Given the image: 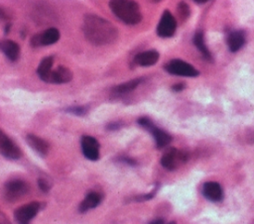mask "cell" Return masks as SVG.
Wrapping results in <instances>:
<instances>
[{"instance_id":"6da1fadb","label":"cell","mask_w":254,"mask_h":224,"mask_svg":"<svg viewBox=\"0 0 254 224\" xmlns=\"http://www.w3.org/2000/svg\"><path fill=\"white\" fill-rule=\"evenodd\" d=\"M82 32L85 39L95 46L110 45L118 38L117 28L108 20L95 14L84 16Z\"/></svg>"},{"instance_id":"7a4b0ae2","label":"cell","mask_w":254,"mask_h":224,"mask_svg":"<svg viewBox=\"0 0 254 224\" xmlns=\"http://www.w3.org/2000/svg\"><path fill=\"white\" fill-rule=\"evenodd\" d=\"M109 8L126 25H136L142 20L140 6L134 0H110Z\"/></svg>"},{"instance_id":"3957f363","label":"cell","mask_w":254,"mask_h":224,"mask_svg":"<svg viewBox=\"0 0 254 224\" xmlns=\"http://www.w3.org/2000/svg\"><path fill=\"white\" fill-rule=\"evenodd\" d=\"M29 184L22 179H11L4 185L3 195L9 202H15L29 191Z\"/></svg>"},{"instance_id":"277c9868","label":"cell","mask_w":254,"mask_h":224,"mask_svg":"<svg viewBox=\"0 0 254 224\" xmlns=\"http://www.w3.org/2000/svg\"><path fill=\"white\" fill-rule=\"evenodd\" d=\"M165 69L175 75L180 76H189V77H194L198 75V71L190 63H188L185 60L182 59H172L170 60L166 65Z\"/></svg>"},{"instance_id":"5b68a950","label":"cell","mask_w":254,"mask_h":224,"mask_svg":"<svg viewBox=\"0 0 254 224\" xmlns=\"http://www.w3.org/2000/svg\"><path fill=\"white\" fill-rule=\"evenodd\" d=\"M40 209L41 204L37 201L24 204L15 210V220L18 224H30L31 220L38 214Z\"/></svg>"},{"instance_id":"8992f818","label":"cell","mask_w":254,"mask_h":224,"mask_svg":"<svg viewBox=\"0 0 254 224\" xmlns=\"http://www.w3.org/2000/svg\"><path fill=\"white\" fill-rule=\"evenodd\" d=\"M0 153L9 160H18L22 157V151L16 143L2 130H0Z\"/></svg>"},{"instance_id":"52a82bcc","label":"cell","mask_w":254,"mask_h":224,"mask_svg":"<svg viewBox=\"0 0 254 224\" xmlns=\"http://www.w3.org/2000/svg\"><path fill=\"white\" fill-rule=\"evenodd\" d=\"M187 161V154L183 151H180L175 148L169 149L161 159V165L169 169L173 170L179 168L181 165L186 163Z\"/></svg>"},{"instance_id":"ba28073f","label":"cell","mask_w":254,"mask_h":224,"mask_svg":"<svg viewBox=\"0 0 254 224\" xmlns=\"http://www.w3.org/2000/svg\"><path fill=\"white\" fill-rule=\"evenodd\" d=\"M177 29V22L169 10H165L157 26V34L161 38H170L174 36Z\"/></svg>"},{"instance_id":"9c48e42d","label":"cell","mask_w":254,"mask_h":224,"mask_svg":"<svg viewBox=\"0 0 254 224\" xmlns=\"http://www.w3.org/2000/svg\"><path fill=\"white\" fill-rule=\"evenodd\" d=\"M60 32L57 28H49L46 31L36 34L31 39V45L35 48L50 46L60 40Z\"/></svg>"},{"instance_id":"30bf717a","label":"cell","mask_w":254,"mask_h":224,"mask_svg":"<svg viewBox=\"0 0 254 224\" xmlns=\"http://www.w3.org/2000/svg\"><path fill=\"white\" fill-rule=\"evenodd\" d=\"M81 151L83 156L90 161H97L99 159V143L92 136H82L80 140Z\"/></svg>"},{"instance_id":"8fae6325","label":"cell","mask_w":254,"mask_h":224,"mask_svg":"<svg viewBox=\"0 0 254 224\" xmlns=\"http://www.w3.org/2000/svg\"><path fill=\"white\" fill-rule=\"evenodd\" d=\"M71 79H72L71 70L64 65H60L56 69L52 70L47 83L63 84V83L69 82Z\"/></svg>"},{"instance_id":"7c38bea8","label":"cell","mask_w":254,"mask_h":224,"mask_svg":"<svg viewBox=\"0 0 254 224\" xmlns=\"http://www.w3.org/2000/svg\"><path fill=\"white\" fill-rule=\"evenodd\" d=\"M26 142L38 155L42 157L47 156L50 149V145L46 140L34 134H28L26 136Z\"/></svg>"},{"instance_id":"4fadbf2b","label":"cell","mask_w":254,"mask_h":224,"mask_svg":"<svg viewBox=\"0 0 254 224\" xmlns=\"http://www.w3.org/2000/svg\"><path fill=\"white\" fill-rule=\"evenodd\" d=\"M202 194L211 201H220L223 198L222 188L220 184L215 181L205 182L202 187Z\"/></svg>"},{"instance_id":"5bb4252c","label":"cell","mask_w":254,"mask_h":224,"mask_svg":"<svg viewBox=\"0 0 254 224\" xmlns=\"http://www.w3.org/2000/svg\"><path fill=\"white\" fill-rule=\"evenodd\" d=\"M159 56V53L155 50L141 52L135 56L134 63L140 66H151L158 61Z\"/></svg>"},{"instance_id":"9a60e30c","label":"cell","mask_w":254,"mask_h":224,"mask_svg":"<svg viewBox=\"0 0 254 224\" xmlns=\"http://www.w3.org/2000/svg\"><path fill=\"white\" fill-rule=\"evenodd\" d=\"M0 51L11 61H16L20 56L19 45L12 40L0 41Z\"/></svg>"},{"instance_id":"2e32d148","label":"cell","mask_w":254,"mask_h":224,"mask_svg":"<svg viewBox=\"0 0 254 224\" xmlns=\"http://www.w3.org/2000/svg\"><path fill=\"white\" fill-rule=\"evenodd\" d=\"M143 81L142 77H137L131 80H128L126 82H123L121 84H118L112 88V94L115 97L126 95L130 92H132L135 88H137Z\"/></svg>"},{"instance_id":"e0dca14e","label":"cell","mask_w":254,"mask_h":224,"mask_svg":"<svg viewBox=\"0 0 254 224\" xmlns=\"http://www.w3.org/2000/svg\"><path fill=\"white\" fill-rule=\"evenodd\" d=\"M101 200H102V196L100 193L91 191V192L87 193L85 198L80 202V204L78 206V210H79V212L84 213V212L98 206L100 204Z\"/></svg>"},{"instance_id":"ac0fdd59","label":"cell","mask_w":254,"mask_h":224,"mask_svg":"<svg viewBox=\"0 0 254 224\" xmlns=\"http://www.w3.org/2000/svg\"><path fill=\"white\" fill-rule=\"evenodd\" d=\"M148 131L151 132V134L153 135L155 142H156V146L159 149L168 146L172 141V137L167 132L156 127L155 125H153Z\"/></svg>"},{"instance_id":"d6986e66","label":"cell","mask_w":254,"mask_h":224,"mask_svg":"<svg viewBox=\"0 0 254 224\" xmlns=\"http://www.w3.org/2000/svg\"><path fill=\"white\" fill-rule=\"evenodd\" d=\"M53 65H54V57L53 56H46L41 60L40 64L37 68V73L43 81L48 82L49 76L53 70Z\"/></svg>"},{"instance_id":"ffe728a7","label":"cell","mask_w":254,"mask_h":224,"mask_svg":"<svg viewBox=\"0 0 254 224\" xmlns=\"http://www.w3.org/2000/svg\"><path fill=\"white\" fill-rule=\"evenodd\" d=\"M245 43V37L244 34L240 31H235L229 34L227 38V45L230 50V52H237L239 51Z\"/></svg>"},{"instance_id":"44dd1931","label":"cell","mask_w":254,"mask_h":224,"mask_svg":"<svg viewBox=\"0 0 254 224\" xmlns=\"http://www.w3.org/2000/svg\"><path fill=\"white\" fill-rule=\"evenodd\" d=\"M193 43H194L195 47L197 48V50L200 51L201 55L204 56L205 59H211V54L208 51V49L204 43V38H203L202 32L198 31L195 33V35L193 37Z\"/></svg>"},{"instance_id":"7402d4cb","label":"cell","mask_w":254,"mask_h":224,"mask_svg":"<svg viewBox=\"0 0 254 224\" xmlns=\"http://www.w3.org/2000/svg\"><path fill=\"white\" fill-rule=\"evenodd\" d=\"M66 112L76 115V116H84L88 112V107L83 106V105H78V106H70L65 109Z\"/></svg>"},{"instance_id":"603a6c76","label":"cell","mask_w":254,"mask_h":224,"mask_svg":"<svg viewBox=\"0 0 254 224\" xmlns=\"http://www.w3.org/2000/svg\"><path fill=\"white\" fill-rule=\"evenodd\" d=\"M178 13H179V16L181 17L182 20H186L189 18L190 14V7L189 5L184 2V1H181L179 4H178Z\"/></svg>"},{"instance_id":"cb8c5ba5","label":"cell","mask_w":254,"mask_h":224,"mask_svg":"<svg viewBox=\"0 0 254 224\" xmlns=\"http://www.w3.org/2000/svg\"><path fill=\"white\" fill-rule=\"evenodd\" d=\"M138 124L141 126V127H143L144 129H146V130H149L154 124H153V122L148 118V117H141V118H139L138 119Z\"/></svg>"},{"instance_id":"d4e9b609","label":"cell","mask_w":254,"mask_h":224,"mask_svg":"<svg viewBox=\"0 0 254 224\" xmlns=\"http://www.w3.org/2000/svg\"><path fill=\"white\" fill-rule=\"evenodd\" d=\"M38 185H39V188L43 191V192H48L51 188V184L48 182V180L44 177H40L38 179Z\"/></svg>"},{"instance_id":"484cf974","label":"cell","mask_w":254,"mask_h":224,"mask_svg":"<svg viewBox=\"0 0 254 224\" xmlns=\"http://www.w3.org/2000/svg\"><path fill=\"white\" fill-rule=\"evenodd\" d=\"M121 126H122V124H121L120 122H111V123H109V124L106 126V128H107L108 130H110V131H115V130L120 129Z\"/></svg>"},{"instance_id":"4316f807","label":"cell","mask_w":254,"mask_h":224,"mask_svg":"<svg viewBox=\"0 0 254 224\" xmlns=\"http://www.w3.org/2000/svg\"><path fill=\"white\" fill-rule=\"evenodd\" d=\"M120 161L123 162V163H125V164H128V165H130V166H135V165L137 164L135 160H133V159H131V158H129V157H121V158H120Z\"/></svg>"},{"instance_id":"83f0119b","label":"cell","mask_w":254,"mask_h":224,"mask_svg":"<svg viewBox=\"0 0 254 224\" xmlns=\"http://www.w3.org/2000/svg\"><path fill=\"white\" fill-rule=\"evenodd\" d=\"M0 20H4V21L10 20V15L2 7H0Z\"/></svg>"},{"instance_id":"f1b7e54d","label":"cell","mask_w":254,"mask_h":224,"mask_svg":"<svg viewBox=\"0 0 254 224\" xmlns=\"http://www.w3.org/2000/svg\"><path fill=\"white\" fill-rule=\"evenodd\" d=\"M0 224H10L9 221L6 219V216L0 212Z\"/></svg>"},{"instance_id":"f546056e","label":"cell","mask_w":254,"mask_h":224,"mask_svg":"<svg viewBox=\"0 0 254 224\" xmlns=\"http://www.w3.org/2000/svg\"><path fill=\"white\" fill-rule=\"evenodd\" d=\"M184 84L183 83H179V84H175L174 86H173V89L175 90V91H181V90H183L184 89Z\"/></svg>"},{"instance_id":"4dcf8cb0","label":"cell","mask_w":254,"mask_h":224,"mask_svg":"<svg viewBox=\"0 0 254 224\" xmlns=\"http://www.w3.org/2000/svg\"><path fill=\"white\" fill-rule=\"evenodd\" d=\"M164 223H165V221L163 219L158 218V219H155V220L151 221L149 224H164Z\"/></svg>"},{"instance_id":"1f68e13d","label":"cell","mask_w":254,"mask_h":224,"mask_svg":"<svg viewBox=\"0 0 254 224\" xmlns=\"http://www.w3.org/2000/svg\"><path fill=\"white\" fill-rule=\"evenodd\" d=\"M193 1H195L196 3H205V2H207L208 0H193Z\"/></svg>"},{"instance_id":"d6a6232c","label":"cell","mask_w":254,"mask_h":224,"mask_svg":"<svg viewBox=\"0 0 254 224\" xmlns=\"http://www.w3.org/2000/svg\"><path fill=\"white\" fill-rule=\"evenodd\" d=\"M151 2H153V3H157V2H161L162 0H150Z\"/></svg>"},{"instance_id":"836d02e7","label":"cell","mask_w":254,"mask_h":224,"mask_svg":"<svg viewBox=\"0 0 254 224\" xmlns=\"http://www.w3.org/2000/svg\"><path fill=\"white\" fill-rule=\"evenodd\" d=\"M164 224H177L175 221H171V222H169V223H164Z\"/></svg>"}]
</instances>
